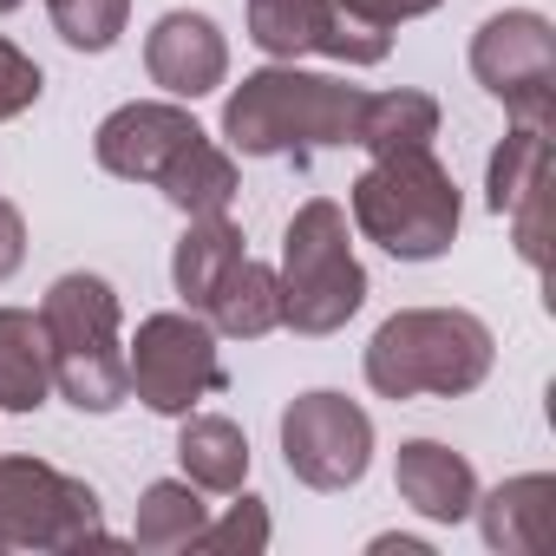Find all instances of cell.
Instances as JSON below:
<instances>
[{"instance_id": "6da1fadb", "label": "cell", "mask_w": 556, "mask_h": 556, "mask_svg": "<svg viewBox=\"0 0 556 556\" xmlns=\"http://www.w3.org/2000/svg\"><path fill=\"white\" fill-rule=\"evenodd\" d=\"M361 99H367L361 86L295 73V66H268V73H249L229 92L223 138L242 157H295V164H308L328 144H354Z\"/></svg>"}, {"instance_id": "7a4b0ae2", "label": "cell", "mask_w": 556, "mask_h": 556, "mask_svg": "<svg viewBox=\"0 0 556 556\" xmlns=\"http://www.w3.org/2000/svg\"><path fill=\"white\" fill-rule=\"evenodd\" d=\"M47 354H53V387L79 413H118L131 380L118 354V295L105 275H60L40 302Z\"/></svg>"}, {"instance_id": "3957f363", "label": "cell", "mask_w": 556, "mask_h": 556, "mask_svg": "<svg viewBox=\"0 0 556 556\" xmlns=\"http://www.w3.org/2000/svg\"><path fill=\"white\" fill-rule=\"evenodd\" d=\"M491 374V328L465 308H406L367 348V387L387 400L471 393Z\"/></svg>"}, {"instance_id": "277c9868", "label": "cell", "mask_w": 556, "mask_h": 556, "mask_svg": "<svg viewBox=\"0 0 556 556\" xmlns=\"http://www.w3.org/2000/svg\"><path fill=\"white\" fill-rule=\"evenodd\" d=\"M354 223L400 262H432L458 236V184L432 151L374 157L354 184Z\"/></svg>"}, {"instance_id": "5b68a950", "label": "cell", "mask_w": 556, "mask_h": 556, "mask_svg": "<svg viewBox=\"0 0 556 556\" xmlns=\"http://www.w3.org/2000/svg\"><path fill=\"white\" fill-rule=\"evenodd\" d=\"M367 302V268L348 242V210L315 197L295 210L282 236V328L295 334H334Z\"/></svg>"}, {"instance_id": "8992f818", "label": "cell", "mask_w": 556, "mask_h": 556, "mask_svg": "<svg viewBox=\"0 0 556 556\" xmlns=\"http://www.w3.org/2000/svg\"><path fill=\"white\" fill-rule=\"evenodd\" d=\"M125 380H131V393L151 413L184 419L197 400L223 393L229 374L216 361L210 321H197V315H151V321H138V341L125 354Z\"/></svg>"}, {"instance_id": "52a82bcc", "label": "cell", "mask_w": 556, "mask_h": 556, "mask_svg": "<svg viewBox=\"0 0 556 556\" xmlns=\"http://www.w3.org/2000/svg\"><path fill=\"white\" fill-rule=\"evenodd\" d=\"M99 536L92 484L40 465V458H0V543L8 549H73Z\"/></svg>"}, {"instance_id": "ba28073f", "label": "cell", "mask_w": 556, "mask_h": 556, "mask_svg": "<svg viewBox=\"0 0 556 556\" xmlns=\"http://www.w3.org/2000/svg\"><path fill=\"white\" fill-rule=\"evenodd\" d=\"M471 73L491 99L510 105L517 125H543L556 112V34L543 14H497L471 40Z\"/></svg>"}, {"instance_id": "9c48e42d", "label": "cell", "mask_w": 556, "mask_h": 556, "mask_svg": "<svg viewBox=\"0 0 556 556\" xmlns=\"http://www.w3.org/2000/svg\"><path fill=\"white\" fill-rule=\"evenodd\" d=\"M249 40L268 60L328 53L341 66H380L393 47V27L348 14L341 0H249Z\"/></svg>"}, {"instance_id": "30bf717a", "label": "cell", "mask_w": 556, "mask_h": 556, "mask_svg": "<svg viewBox=\"0 0 556 556\" xmlns=\"http://www.w3.org/2000/svg\"><path fill=\"white\" fill-rule=\"evenodd\" d=\"M367 452H374V419L341 400V393H302L289 413H282V458L302 484L315 491H348L361 484L367 471Z\"/></svg>"}, {"instance_id": "8fae6325", "label": "cell", "mask_w": 556, "mask_h": 556, "mask_svg": "<svg viewBox=\"0 0 556 556\" xmlns=\"http://www.w3.org/2000/svg\"><path fill=\"white\" fill-rule=\"evenodd\" d=\"M190 138H203V125H197L184 105H170V99H138V105H118V112L99 125L92 151H99V164H105L112 177H125V184H157V177L170 170V157H177Z\"/></svg>"}, {"instance_id": "7c38bea8", "label": "cell", "mask_w": 556, "mask_h": 556, "mask_svg": "<svg viewBox=\"0 0 556 556\" xmlns=\"http://www.w3.org/2000/svg\"><path fill=\"white\" fill-rule=\"evenodd\" d=\"M144 66H151V79H157L170 99H203V92L223 86V73H229V47H223V34H216L210 14L177 8V14H164V21L151 27V40H144Z\"/></svg>"}, {"instance_id": "4fadbf2b", "label": "cell", "mask_w": 556, "mask_h": 556, "mask_svg": "<svg viewBox=\"0 0 556 556\" xmlns=\"http://www.w3.org/2000/svg\"><path fill=\"white\" fill-rule=\"evenodd\" d=\"M400 497L439 523H458L471 504H478V478L471 465L452 452V445H432V439H413L400 445Z\"/></svg>"}, {"instance_id": "5bb4252c", "label": "cell", "mask_w": 556, "mask_h": 556, "mask_svg": "<svg viewBox=\"0 0 556 556\" xmlns=\"http://www.w3.org/2000/svg\"><path fill=\"white\" fill-rule=\"evenodd\" d=\"M210 328L216 334H236V341H262L282 328V275H275L268 262H249L236 255V268L216 282V295L203 302Z\"/></svg>"}, {"instance_id": "9a60e30c", "label": "cell", "mask_w": 556, "mask_h": 556, "mask_svg": "<svg viewBox=\"0 0 556 556\" xmlns=\"http://www.w3.org/2000/svg\"><path fill=\"white\" fill-rule=\"evenodd\" d=\"M47 387H53V354H47L40 315L0 308V406L34 413V406H47Z\"/></svg>"}, {"instance_id": "2e32d148", "label": "cell", "mask_w": 556, "mask_h": 556, "mask_svg": "<svg viewBox=\"0 0 556 556\" xmlns=\"http://www.w3.org/2000/svg\"><path fill=\"white\" fill-rule=\"evenodd\" d=\"M177 458L197 491H242V478H249V439L223 413H184Z\"/></svg>"}, {"instance_id": "e0dca14e", "label": "cell", "mask_w": 556, "mask_h": 556, "mask_svg": "<svg viewBox=\"0 0 556 556\" xmlns=\"http://www.w3.org/2000/svg\"><path fill=\"white\" fill-rule=\"evenodd\" d=\"M439 138V105L426 92H367L361 118H354V144L374 157H400V151H432Z\"/></svg>"}, {"instance_id": "ac0fdd59", "label": "cell", "mask_w": 556, "mask_h": 556, "mask_svg": "<svg viewBox=\"0 0 556 556\" xmlns=\"http://www.w3.org/2000/svg\"><path fill=\"white\" fill-rule=\"evenodd\" d=\"M236 255H242L236 223H223V216H190V229L177 236V255H170V282H177V295H184L190 308H203V302L216 295V282L236 268Z\"/></svg>"}, {"instance_id": "d6986e66", "label": "cell", "mask_w": 556, "mask_h": 556, "mask_svg": "<svg viewBox=\"0 0 556 556\" xmlns=\"http://www.w3.org/2000/svg\"><path fill=\"white\" fill-rule=\"evenodd\" d=\"M157 190H164L184 216H223L229 197H236V164H229V151H216L210 138H190V144L170 157V170L157 177Z\"/></svg>"}, {"instance_id": "ffe728a7", "label": "cell", "mask_w": 556, "mask_h": 556, "mask_svg": "<svg viewBox=\"0 0 556 556\" xmlns=\"http://www.w3.org/2000/svg\"><path fill=\"white\" fill-rule=\"evenodd\" d=\"M549 184V131L543 125H517L504 138V151L491 157V210L510 216L523 197H536Z\"/></svg>"}, {"instance_id": "44dd1931", "label": "cell", "mask_w": 556, "mask_h": 556, "mask_svg": "<svg viewBox=\"0 0 556 556\" xmlns=\"http://www.w3.org/2000/svg\"><path fill=\"white\" fill-rule=\"evenodd\" d=\"M203 530V497L190 478H157L138 504V543L144 549H190Z\"/></svg>"}, {"instance_id": "7402d4cb", "label": "cell", "mask_w": 556, "mask_h": 556, "mask_svg": "<svg viewBox=\"0 0 556 556\" xmlns=\"http://www.w3.org/2000/svg\"><path fill=\"white\" fill-rule=\"evenodd\" d=\"M47 14H53V27H60L66 47L105 53V47H118V34H125L131 0H47Z\"/></svg>"}, {"instance_id": "603a6c76", "label": "cell", "mask_w": 556, "mask_h": 556, "mask_svg": "<svg viewBox=\"0 0 556 556\" xmlns=\"http://www.w3.org/2000/svg\"><path fill=\"white\" fill-rule=\"evenodd\" d=\"M40 66L14 47V40H0V118H21L34 99H40Z\"/></svg>"}, {"instance_id": "cb8c5ba5", "label": "cell", "mask_w": 556, "mask_h": 556, "mask_svg": "<svg viewBox=\"0 0 556 556\" xmlns=\"http://www.w3.org/2000/svg\"><path fill=\"white\" fill-rule=\"evenodd\" d=\"M197 543H203V549H262V543H268V517H262V504H255V497H242L216 530L203 523V530H197Z\"/></svg>"}, {"instance_id": "d4e9b609", "label": "cell", "mask_w": 556, "mask_h": 556, "mask_svg": "<svg viewBox=\"0 0 556 556\" xmlns=\"http://www.w3.org/2000/svg\"><path fill=\"white\" fill-rule=\"evenodd\" d=\"M348 14H361V21H374V27H400V21H413V14H432L439 0H341Z\"/></svg>"}, {"instance_id": "484cf974", "label": "cell", "mask_w": 556, "mask_h": 556, "mask_svg": "<svg viewBox=\"0 0 556 556\" xmlns=\"http://www.w3.org/2000/svg\"><path fill=\"white\" fill-rule=\"evenodd\" d=\"M21 255H27V229H21V210L14 203H0V282L21 268Z\"/></svg>"}, {"instance_id": "4316f807", "label": "cell", "mask_w": 556, "mask_h": 556, "mask_svg": "<svg viewBox=\"0 0 556 556\" xmlns=\"http://www.w3.org/2000/svg\"><path fill=\"white\" fill-rule=\"evenodd\" d=\"M14 8H21V0H0V14H14Z\"/></svg>"}]
</instances>
